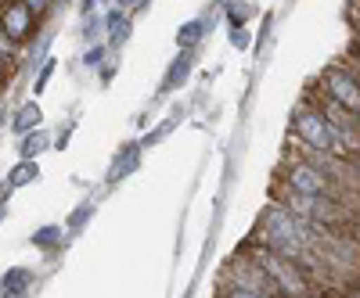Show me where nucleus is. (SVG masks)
<instances>
[{
	"label": "nucleus",
	"instance_id": "15",
	"mask_svg": "<svg viewBox=\"0 0 360 298\" xmlns=\"http://www.w3.org/2000/svg\"><path fill=\"white\" fill-rule=\"evenodd\" d=\"M40 65H44V69H40V76H37V86H33L37 94H44V90H47V83H51V76H54V57H44Z\"/></svg>",
	"mask_w": 360,
	"mask_h": 298
},
{
	"label": "nucleus",
	"instance_id": "1",
	"mask_svg": "<svg viewBox=\"0 0 360 298\" xmlns=\"http://www.w3.org/2000/svg\"><path fill=\"white\" fill-rule=\"evenodd\" d=\"M292 126H295V137H299L303 147H314V151H332V155H342V158H356V151L335 133V126L324 118V111L314 108L310 101L295 111Z\"/></svg>",
	"mask_w": 360,
	"mask_h": 298
},
{
	"label": "nucleus",
	"instance_id": "5",
	"mask_svg": "<svg viewBox=\"0 0 360 298\" xmlns=\"http://www.w3.org/2000/svg\"><path fill=\"white\" fill-rule=\"evenodd\" d=\"M0 25H4V33L15 43H25L37 33V15L29 11L22 0H4V4H0Z\"/></svg>",
	"mask_w": 360,
	"mask_h": 298
},
{
	"label": "nucleus",
	"instance_id": "3",
	"mask_svg": "<svg viewBox=\"0 0 360 298\" xmlns=\"http://www.w3.org/2000/svg\"><path fill=\"white\" fill-rule=\"evenodd\" d=\"M281 184L299 191V194H324V198H346L349 187H342L339 180H332V176H324L321 169H314L307 158H295L281 169Z\"/></svg>",
	"mask_w": 360,
	"mask_h": 298
},
{
	"label": "nucleus",
	"instance_id": "8",
	"mask_svg": "<svg viewBox=\"0 0 360 298\" xmlns=\"http://www.w3.org/2000/svg\"><path fill=\"white\" fill-rule=\"evenodd\" d=\"M40 118H44L40 104H37V101H29V104H22V108L15 111V118H11V130L22 137V133H29V130H37V126H40Z\"/></svg>",
	"mask_w": 360,
	"mask_h": 298
},
{
	"label": "nucleus",
	"instance_id": "4",
	"mask_svg": "<svg viewBox=\"0 0 360 298\" xmlns=\"http://www.w3.org/2000/svg\"><path fill=\"white\" fill-rule=\"evenodd\" d=\"M321 94L332 97L335 104H342L346 111L360 115V90H356V69H324L321 72Z\"/></svg>",
	"mask_w": 360,
	"mask_h": 298
},
{
	"label": "nucleus",
	"instance_id": "12",
	"mask_svg": "<svg viewBox=\"0 0 360 298\" xmlns=\"http://www.w3.org/2000/svg\"><path fill=\"white\" fill-rule=\"evenodd\" d=\"M130 40V18L123 11H112L108 15V43L119 47V43H127Z\"/></svg>",
	"mask_w": 360,
	"mask_h": 298
},
{
	"label": "nucleus",
	"instance_id": "21",
	"mask_svg": "<svg viewBox=\"0 0 360 298\" xmlns=\"http://www.w3.org/2000/svg\"><path fill=\"white\" fill-rule=\"evenodd\" d=\"M90 208H94V205H83V208H79V212L72 216V230H79V226L86 223V216H90Z\"/></svg>",
	"mask_w": 360,
	"mask_h": 298
},
{
	"label": "nucleus",
	"instance_id": "17",
	"mask_svg": "<svg viewBox=\"0 0 360 298\" xmlns=\"http://www.w3.org/2000/svg\"><path fill=\"white\" fill-rule=\"evenodd\" d=\"M227 15H231V22H234V25H242V22L249 18V8H238V0H231V8H227Z\"/></svg>",
	"mask_w": 360,
	"mask_h": 298
},
{
	"label": "nucleus",
	"instance_id": "9",
	"mask_svg": "<svg viewBox=\"0 0 360 298\" xmlns=\"http://www.w3.org/2000/svg\"><path fill=\"white\" fill-rule=\"evenodd\" d=\"M137 162H141V144H127V151L112 162L108 180H112V184H115V180H123L127 172H134V169H137Z\"/></svg>",
	"mask_w": 360,
	"mask_h": 298
},
{
	"label": "nucleus",
	"instance_id": "13",
	"mask_svg": "<svg viewBox=\"0 0 360 298\" xmlns=\"http://www.w3.org/2000/svg\"><path fill=\"white\" fill-rule=\"evenodd\" d=\"M202 29H205L202 18H195V22H188V25H180V29H176V47H180V50H191V47L202 40Z\"/></svg>",
	"mask_w": 360,
	"mask_h": 298
},
{
	"label": "nucleus",
	"instance_id": "6",
	"mask_svg": "<svg viewBox=\"0 0 360 298\" xmlns=\"http://www.w3.org/2000/svg\"><path fill=\"white\" fill-rule=\"evenodd\" d=\"M37 176H40V165L37 158H22L11 172H8V191H18V187H29V184H37Z\"/></svg>",
	"mask_w": 360,
	"mask_h": 298
},
{
	"label": "nucleus",
	"instance_id": "10",
	"mask_svg": "<svg viewBox=\"0 0 360 298\" xmlns=\"http://www.w3.org/2000/svg\"><path fill=\"white\" fill-rule=\"evenodd\" d=\"M29 287H33V273L22 270V266H15V270H8L4 277H0V291L4 294H25Z\"/></svg>",
	"mask_w": 360,
	"mask_h": 298
},
{
	"label": "nucleus",
	"instance_id": "16",
	"mask_svg": "<svg viewBox=\"0 0 360 298\" xmlns=\"http://www.w3.org/2000/svg\"><path fill=\"white\" fill-rule=\"evenodd\" d=\"M0 54H4L8 62H15V57H18V43L4 33V25H0Z\"/></svg>",
	"mask_w": 360,
	"mask_h": 298
},
{
	"label": "nucleus",
	"instance_id": "2",
	"mask_svg": "<svg viewBox=\"0 0 360 298\" xmlns=\"http://www.w3.org/2000/svg\"><path fill=\"white\" fill-rule=\"evenodd\" d=\"M256 262L263 266V273L274 280V287L281 291V294H314V284H310V277H307V270L299 266L295 259H285V255H278V252H256Z\"/></svg>",
	"mask_w": 360,
	"mask_h": 298
},
{
	"label": "nucleus",
	"instance_id": "20",
	"mask_svg": "<svg viewBox=\"0 0 360 298\" xmlns=\"http://www.w3.org/2000/svg\"><path fill=\"white\" fill-rule=\"evenodd\" d=\"M231 43H234V47H245V43H249V36H245V29H242V25H234V33H231Z\"/></svg>",
	"mask_w": 360,
	"mask_h": 298
},
{
	"label": "nucleus",
	"instance_id": "14",
	"mask_svg": "<svg viewBox=\"0 0 360 298\" xmlns=\"http://www.w3.org/2000/svg\"><path fill=\"white\" fill-rule=\"evenodd\" d=\"M58 241H62V226H40L33 233V245H40V248H54Z\"/></svg>",
	"mask_w": 360,
	"mask_h": 298
},
{
	"label": "nucleus",
	"instance_id": "24",
	"mask_svg": "<svg viewBox=\"0 0 360 298\" xmlns=\"http://www.w3.org/2000/svg\"><path fill=\"white\" fill-rule=\"evenodd\" d=\"M4 118H8V111H4V108H0V126H4Z\"/></svg>",
	"mask_w": 360,
	"mask_h": 298
},
{
	"label": "nucleus",
	"instance_id": "18",
	"mask_svg": "<svg viewBox=\"0 0 360 298\" xmlns=\"http://www.w3.org/2000/svg\"><path fill=\"white\" fill-rule=\"evenodd\" d=\"M22 4H25L29 11H33V15H44V11L51 8V0H22Z\"/></svg>",
	"mask_w": 360,
	"mask_h": 298
},
{
	"label": "nucleus",
	"instance_id": "19",
	"mask_svg": "<svg viewBox=\"0 0 360 298\" xmlns=\"http://www.w3.org/2000/svg\"><path fill=\"white\" fill-rule=\"evenodd\" d=\"M101 57H105V47H94V50H86V65H90V69H98V65H101Z\"/></svg>",
	"mask_w": 360,
	"mask_h": 298
},
{
	"label": "nucleus",
	"instance_id": "7",
	"mask_svg": "<svg viewBox=\"0 0 360 298\" xmlns=\"http://www.w3.org/2000/svg\"><path fill=\"white\" fill-rule=\"evenodd\" d=\"M191 62H195V57H191V50H180V57H176V62L169 65V72H166V79H162V94L176 90V86L188 79V72H191Z\"/></svg>",
	"mask_w": 360,
	"mask_h": 298
},
{
	"label": "nucleus",
	"instance_id": "22",
	"mask_svg": "<svg viewBox=\"0 0 360 298\" xmlns=\"http://www.w3.org/2000/svg\"><path fill=\"white\" fill-rule=\"evenodd\" d=\"M11 79V69H8V62H4V54H0V83H8Z\"/></svg>",
	"mask_w": 360,
	"mask_h": 298
},
{
	"label": "nucleus",
	"instance_id": "11",
	"mask_svg": "<svg viewBox=\"0 0 360 298\" xmlns=\"http://www.w3.org/2000/svg\"><path fill=\"white\" fill-rule=\"evenodd\" d=\"M51 147V137L37 126V130H29V133H22V144H18V155L22 158H37L40 151H47Z\"/></svg>",
	"mask_w": 360,
	"mask_h": 298
},
{
	"label": "nucleus",
	"instance_id": "23",
	"mask_svg": "<svg viewBox=\"0 0 360 298\" xmlns=\"http://www.w3.org/2000/svg\"><path fill=\"white\" fill-rule=\"evenodd\" d=\"M8 216V205H4V198H0V219H4Z\"/></svg>",
	"mask_w": 360,
	"mask_h": 298
}]
</instances>
